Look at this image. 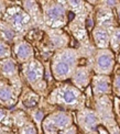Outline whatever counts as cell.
Here are the masks:
<instances>
[{
	"label": "cell",
	"mask_w": 120,
	"mask_h": 134,
	"mask_svg": "<svg viewBox=\"0 0 120 134\" xmlns=\"http://www.w3.org/2000/svg\"><path fill=\"white\" fill-rule=\"evenodd\" d=\"M77 123L81 130L85 134H90L97 131V127L100 125V120L96 111L91 108L85 107L84 109L77 111L76 113Z\"/></svg>",
	"instance_id": "obj_10"
},
{
	"label": "cell",
	"mask_w": 120,
	"mask_h": 134,
	"mask_svg": "<svg viewBox=\"0 0 120 134\" xmlns=\"http://www.w3.org/2000/svg\"><path fill=\"white\" fill-rule=\"evenodd\" d=\"M59 134H78V131H77V126L75 124H73L71 126L66 127V129L60 131Z\"/></svg>",
	"instance_id": "obj_27"
},
{
	"label": "cell",
	"mask_w": 120,
	"mask_h": 134,
	"mask_svg": "<svg viewBox=\"0 0 120 134\" xmlns=\"http://www.w3.org/2000/svg\"><path fill=\"white\" fill-rule=\"evenodd\" d=\"M12 57L18 64L23 65L35 58V51L29 41L21 37L12 45Z\"/></svg>",
	"instance_id": "obj_12"
},
{
	"label": "cell",
	"mask_w": 120,
	"mask_h": 134,
	"mask_svg": "<svg viewBox=\"0 0 120 134\" xmlns=\"http://www.w3.org/2000/svg\"><path fill=\"white\" fill-rule=\"evenodd\" d=\"M44 65L39 58H33L20 66L21 77L24 85L30 87L42 98L48 97V82L45 80Z\"/></svg>",
	"instance_id": "obj_3"
},
{
	"label": "cell",
	"mask_w": 120,
	"mask_h": 134,
	"mask_svg": "<svg viewBox=\"0 0 120 134\" xmlns=\"http://www.w3.org/2000/svg\"><path fill=\"white\" fill-rule=\"evenodd\" d=\"M93 67L90 65H79L76 70L74 71V74L71 78L72 85H74L76 88H78L79 90L84 91L85 89L90 85L91 82V78H93Z\"/></svg>",
	"instance_id": "obj_16"
},
{
	"label": "cell",
	"mask_w": 120,
	"mask_h": 134,
	"mask_svg": "<svg viewBox=\"0 0 120 134\" xmlns=\"http://www.w3.org/2000/svg\"><path fill=\"white\" fill-rule=\"evenodd\" d=\"M8 57H12V46L0 40V59H4Z\"/></svg>",
	"instance_id": "obj_24"
},
{
	"label": "cell",
	"mask_w": 120,
	"mask_h": 134,
	"mask_svg": "<svg viewBox=\"0 0 120 134\" xmlns=\"http://www.w3.org/2000/svg\"><path fill=\"white\" fill-rule=\"evenodd\" d=\"M46 27L63 29L68 24V8L66 1H40Z\"/></svg>",
	"instance_id": "obj_4"
},
{
	"label": "cell",
	"mask_w": 120,
	"mask_h": 134,
	"mask_svg": "<svg viewBox=\"0 0 120 134\" xmlns=\"http://www.w3.org/2000/svg\"><path fill=\"white\" fill-rule=\"evenodd\" d=\"M90 134H98V132L96 131V132H93V133H90Z\"/></svg>",
	"instance_id": "obj_31"
},
{
	"label": "cell",
	"mask_w": 120,
	"mask_h": 134,
	"mask_svg": "<svg viewBox=\"0 0 120 134\" xmlns=\"http://www.w3.org/2000/svg\"><path fill=\"white\" fill-rule=\"evenodd\" d=\"M52 107L59 105L62 110H82L86 107V98L82 90L72 83H59L45 98Z\"/></svg>",
	"instance_id": "obj_2"
},
{
	"label": "cell",
	"mask_w": 120,
	"mask_h": 134,
	"mask_svg": "<svg viewBox=\"0 0 120 134\" xmlns=\"http://www.w3.org/2000/svg\"><path fill=\"white\" fill-rule=\"evenodd\" d=\"M0 78L9 82L17 90L22 92L24 82L21 77L19 64L13 57L0 59Z\"/></svg>",
	"instance_id": "obj_7"
},
{
	"label": "cell",
	"mask_w": 120,
	"mask_h": 134,
	"mask_svg": "<svg viewBox=\"0 0 120 134\" xmlns=\"http://www.w3.org/2000/svg\"><path fill=\"white\" fill-rule=\"evenodd\" d=\"M8 7H9L8 1H2V0H0V20H3Z\"/></svg>",
	"instance_id": "obj_26"
},
{
	"label": "cell",
	"mask_w": 120,
	"mask_h": 134,
	"mask_svg": "<svg viewBox=\"0 0 120 134\" xmlns=\"http://www.w3.org/2000/svg\"><path fill=\"white\" fill-rule=\"evenodd\" d=\"M94 22L96 26H100L108 31H112L115 27L119 26L117 21L116 11L106 5L101 4L100 1H97L96 7L94 8Z\"/></svg>",
	"instance_id": "obj_9"
},
{
	"label": "cell",
	"mask_w": 120,
	"mask_h": 134,
	"mask_svg": "<svg viewBox=\"0 0 120 134\" xmlns=\"http://www.w3.org/2000/svg\"><path fill=\"white\" fill-rule=\"evenodd\" d=\"M42 97L38 94L35 91H33L30 87L27 85L23 86L22 92L20 94L19 102L17 104V109H21L23 111H28L39 107V104L41 103Z\"/></svg>",
	"instance_id": "obj_17"
},
{
	"label": "cell",
	"mask_w": 120,
	"mask_h": 134,
	"mask_svg": "<svg viewBox=\"0 0 120 134\" xmlns=\"http://www.w3.org/2000/svg\"><path fill=\"white\" fill-rule=\"evenodd\" d=\"M12 120L17 134H40L35 123L25 111L21 109L12 110Z\"/></svg>",
	"instance_id": "obj_11"
},
{
	"label": "cell",
	"mask_w": 120,
	"mask_h": 134,
	"mask_svg": "<svg viewBox=\"0 0 120 134\" xmlns=\"http://www.w3.org/2000/svg\"><path fill=\"white\" fill-rule=\"evenodd\" d=\"M112 92L120 98V69L116 70L112 79Z\"/></svg>",
	"instance_id": "obj_25"
},
{
	"label": "cell",
	"mask_w": 120,
	"mask_h": 134,
	"mask_svg": "<svg viewBox=\"0 0 120 134\" xmlns=\"http://www.w3.org/2000/svg\"><path fill=\"white\" fill-rule=\"evenodd\" d=\"M117 63H118V67H119V69H120V54L118 55V57H117Z\"/></svg>",
	"instance_id": "obj_30"
},
{
	"label": "cell",
	"mask_w": 120,
	"mask_h": 134,
	"mask_svg": "<svg viewBox=\"0 0 120 134\" xmlns=\"http://www.w3.org/2000/svg\"><path fill=\"white\" fill-rule=\"evenodd\" d=\"M115 11H116V15H117V21H118V25L120 26V2H119V4L117 5V8L115 9Z\"/></svg>",
	"instance_id": "obj_29"
},
{
	"label": "cell",
	"mask_w": 120,
	"mask_h": 134,
	"mask_svg": "<svg viewBox=\"0 0 120 134\" xmlns=\"http://www.w3.org/2000/svg\"><path fill=\"white\" fill-rule=\"evenodd\" d=\"M21 7L30 15L34 29H45V23L43 19V12L40 1H21Z\"/></svg>",
	"instance_id": "obj_18"
},
{
	"label": "cell",
	"mask_w": 120,
	"mask_h": 134,
	"mask_svg": "<svg viewBox=\"0 0 120 134\" xmlns=\"http://www.w3.org/2000/svg\"><path fill=\"white\" fill-rule=\"evenodd\" d=\"M0 134H14L13 129H9V127H0Z\"/></svg>",
	"instance_id": "obj_28"
},
{
	"label": "cell",
	"mask_w": 120,
	"mask_h": 134,
	"mask_svg": "<svg viewBox=\"0 0 120 134\" xmlns=\"http://www.w3.org/2000/svg\"><path fill=\"white\" fill-rule=\"evenodd\" d=\"M22 36L8 23V22H6L4 20H0V40L4 41L6 43H8L12 46Z\"/></svg>",
	"instance_id": "obj_21"
},
{
	"label": "cell",
	"mask_w": 120,
	"mask_h": 134,
	"mask_svg": "<svg viewBox=\"0 0 120 134\" xmlns=\"http://www.w3.org/2000/svg\"><path fill=\"white\" fill-rule=\"evenodd\" d=\"M0 127H9L13 129L12 111L6 109L0 105Z\"/></svg>",
	"instance_id": "obj_22"
},
{
	"label": "cell",
	"mask_w": 120,
	"mask_h": 134,
	"mask_svg": "<svg viewBox=\"0 0 120 134\" xmlns=\"http://www.w3.org/2000/svg\"><path fill=\"white\" fill-rule=\"evenodd\" d=\"M109 48L113 53H118L120 51V26L115 27L110 32V45Z\"/></svg>",
	"instance_id": "obj_23"
},
{
	"label": "cell",
	"mask_w": 120,
	"mask_h": 134,
	"mask_svg": "<svg viewBox=\"0 0 120 134\" xmlns=\"http://www.w3.org/2000/svg\"><path fill=\"white\" fill-rule=\"evenodd\" d=\"M20 2H9V7L4 14L3 20L13 27L19 34L24 37L31 30L34 29L30 15L21 7Z\"/></svg>",
	"instance_id": "obj_5"
},
{
	"label": "cell",
	"mask_w": 120,
	"mask_h": 134,
	"mask_svg": "<svg viewBox=\"0 0 120 134\" xmlns=\"http://www.w3.org/2000/svg\"><path fill=\"white\" fill-rule=\"evenodd\" d=\"M91 40L97 49L109 48L110 45V31L104 27L94 26L91 29Z\"/></svg>",
	"instance_id": "obj_20"
},
{
	"label": "cell",
	"mask_w": 120,
	"mask_h": 134,
	"mask_svg": "<svg viewBox=\"0 0 120 134\" xmlns=\"http://www.w3.org/2000/svg\"><path fill=\"white\" fill-rule=\"evenodd\" d=\"M81 59L82 55L78 48L68 46L55 51L50 62L52 77L58 81L71 79L74 71L79 66Z\"/></svg>",
	"instance_id": "obj_1"
},
{
	"label": "cell",
	"mask_w": 120,
	"mask_h": 134,
	"mask_svg": "<svg viewBox=\"0 0 120 134\" xmlns=\"http://www.w3.org/2000/svg\"><path fill=\"white\" fill-rule=\"evenodd\" d=\"M90 85L94 98L110 96V93L112 92V79L110 76L94 74Z\"/></svg>",
	"instance_id": "obj_15"
},
{
	"label": "cell",
	"mask_w": 120,
	"mask_h": 134,
	"mask_svg": "<svg viewBox=\"0 0 120 134\" xmlns=\"http://www.w3.org/2000/svg\"><path fill=\"white\" fill-rule=\"evenodd\" d=\"M48 116L59 131H62V130H64L66 127L74 124V119H73L72 112L66 111V110H62V109L53 110L52 112H50L48 114Z\"/></svg>",
	"instance_id": "obj_19"
},
{
	"label": "cell",
	"mask_w": 120,
	"mask_h": 134,
	"mask_svg": "<svg viewBox=\"0 0 120 134\" xmlns=\"http://www.w3.org/2000/svg\"><path fill=\"white\" fill-rule=\"evenodd\" d=\"M43 31L45 33V36H46L49 46L51 47V49L53 52L61 49V48L68 47L70 36L62 29H50V27L45 26V29Z\"/></svg>",
	"instance_id": "obj_14"
},
{
	"label": "cell",
	"mask_w": 120,
	"mask_h": 134,
	"mask_svg": "<svg viewBox=\"0 0 120 134\" xmlns=\"http://www.w3.org/2000/svg\"><path fill=\"white\" fill-rule=\"evenodd\" d=\"M94 110L109 134H120V126L113 113V105L110 96L94 98Z\"/></svg>",
	"instance_id": "obj_6"
},
{
	"label": "cell",
	"mask_w": 120,
	"mask_h": 134,
	"mask_svg": "<svg viewBox=\"0 0 120 134\" xmlns=\"http://www.w3.org/2000/svg\"><path fill=\"white\" fill-rule=\"evenodd\" d=\"M21 92L13 88L9 82L0 79V105L6 109H12L19 102Z\"/></svg>",
	"instance_id": "obj_13"
},
{
	"label": "cell",
	"mask_w": 120,
	"mask_h": 134,
	"mask_svg": "<svg viewBox=\"0 0 120 134\" xmlns=\"http://www.w3.org/2000/svg\"><path fill=\"white\" fill-rule=\"evenodd\" d=\"M116 57L110 48L97 49L93 59V70L96 75L110 76L115 69Z\"/></svg>",
	"instance_id": "obj_8"
}]
</instances>
